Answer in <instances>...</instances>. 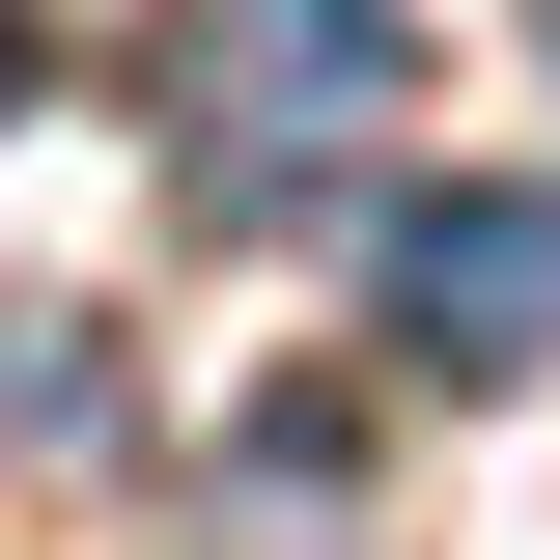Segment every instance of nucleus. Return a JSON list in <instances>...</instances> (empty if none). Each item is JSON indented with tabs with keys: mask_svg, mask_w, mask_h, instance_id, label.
Wrapping results in <instances>:
<instances>
[{
	"mask_svg": "<svg viewBox=\"0 0 560 560\" xmlns=\"http://www.w3.org/2000/svg\"><path fill=\"white\" fill-rule=\"evenodd\" d=\"M420 113V0H168V168L224 224H308Z\"/></svg>",
	"mask_w": 560,
	"mask_h": 560,
	"instance_id": "f257e3e1",
	"label": "nucleus"
},
{
	"mask_svg": "<svg viewBox=\"0 0 560 560\" xmlns=\"http://www.w3.org/2000/svg\"><path fill=\"white\" fill-rule=\"evenodd\" d=\"M393 337L448 364V393H504V364H560V197H393Z\"/></svg>",
	"mask_w": 560,
	"mask_h": 560,
	"instance_id": "f03ea898",
	"label": "nucleus"
},
{
	"mask_svg": "<svg viewBox=\"0 0 560 560\" xmlns=\"http://www.w3.org/2000/svg\"><path fill=\"white\" fill-rule=\"evenodd\" d=\"M0 84H28V0H0Z\"/></svg>",
	"mask_w": 560,
	"mask_h": 560,
	"instance_id": "7ed1b4c3",
	"label": "nucleus"
}]
</instances>
